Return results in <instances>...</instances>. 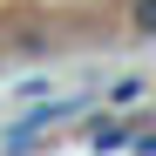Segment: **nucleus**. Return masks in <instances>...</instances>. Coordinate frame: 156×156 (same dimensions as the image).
<instances>
[{"label": "nucleus", "instance_id": "1", "mask_svg": "<svg viewBox=\"0 0 156 156\" xmlns=\"http://www.w3.org/2000/svg\"><path fill=\"white\" fill-rule=\"evenodd\" d=\"M75 115H88V95H61V102L41 95L34 109L7 129V156H27V149H34V129H55V122H75Z\"/></svg>", "mask_w": 156, "mask_h": 156}, {"label": "nucleus", "instance_id": "2", "mask_svg": "<svg viewBox=\"0 0 156 156\" xmlns=\"http://www.w3.org/2000/svg\"><path fill=\"white\" fill-rule=\"evenodd\" d=\"M129 136H136V129H129L122 115H95L88 122V149H129Z\"/></svg>", "mask_w": 156, "mask_h": 156}, {"label": "nucleus", "instance_id": "3", "mask_svg": "<svg viewBox=\"0 0 156 156\" xmlns=\"http://www.w3.org/2000/svg\"><path fill=\"white\" fill-rule=\"evenodd\" d=\"M129 27L156 41V0H129Z\"/></svg>", "mask_w": 156, "mask_h": 156}, {"label": "nucleus", "instance_id": "4", "mask_svg": "<svg viewBox=\"0 0 156 156\" xmlns=\"http://www.w3.org/2000/svg\"><path fill=\"white\" fill-rule=\"evenodd\" d=\"M136 102H143V82H136V75H122V82L109 88V109H136Z\"/></svg>", "mask_w": 156, "mask_h": 156}, {"label": "nucleus", "instance_id": "5", "mask_svg": "<svg viewBox=\"0 0 156 156\" xmlns=\"http://www.w3.org/2000/svg\"><path fill=\"white\" fill-rule=\"evenodd\" d=\"M14 55H48V34H41V27H20V34H14Z\"/></svg>", "mask_w": 156, "mask_h": 156}, {"label": "nucleus", "instance_id": "6", "mask_svg": "<svg viewBox=\"0 0 156 156\" xmlns=\"http://www.w3.org/2000/svg\"><path fill=\"white\" fill-rule=\"evenodd\" d=\"M14 95H20V102H41V95H48V75H27V82H20Z\"/></svg>", "mask_w": 156, "mask_h": 156}, {"label": "nucleus", "instance_id": "7", "mask_svg": "<svg viewBox=\"0 0 156 156\" xmlns=\"http://www.w3.org/2000/svg\"><path fill=\"white\" fill-rule=\"evenodd\" d=\"M129 149H136V156H156V129H143V136H129Z\"/></svg>", "mask_w": 156, "mask_h": 156}]
</instances>
